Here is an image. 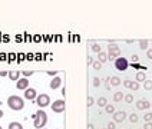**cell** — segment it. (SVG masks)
I'll return each mask as SVG.
<instances>
[{
  "label": "cell",
  "instance_id": "1",
  "mask_svg": "<svg viewBox=\"0 0 152 129\" xmlns=\"http://www.w3.org/2000/svg\"><path fill=\"white\" fill-rule=\"evenodd\" d=\"M32 118H33V125L36 129H43L48 123V113L43 109H39Z\"/></svg>",
  "mask_w": 152,
  "mask_h": 129
},
{
  "label": "cell",
  "instance_id": "2",
  "mask_svg": "<svg viewBox=\"0 0 152 129\" xmlns=\"http://www.w3.org/2000/svg\"><path fill=\"white\" fill-rule=\"evenodd\" d=\"M7 105L13 111H22L25 108V100L22 97L16 96V95H12V96H9V99H7Z\"/></svg>",
  "mask_w": 152,
  "mask_h": 129
},
{
  "label": "cell",
  "instance_id": "3",
  "mask_svg": "<svg viewBox=\"0 0 152 129\" xmlns=\"http://www.w3.org/2000/svg\"><path fill=\"white\" fill-rule=\"evenodd\" d=\"M119 55H120V49L115 45L113 40L109 42L108 45V60H113V59H118Z\"/></svg>",
  "mask_w": 152,
  "mask_h": 129
},
{
  "label": "cell",
  "instance_id": "4",
  "mask_svg": "<svg viewBox=\"0 0 152 129\" xmlns=\"http://www.w3.org/2000/svg\"><path fill=\"white\" fill-rule=\"evenodd\" d=\"M52 111L55 113H62L65 112V108H66V105H65V100H62V99H57V100H55L53 103H52Z\"/></svg>",
  "mask_w": 152,
  "mask_h": 129
},
{
  "label": "cell",
  "instance_id": "5",
  "mask_svg": "<svg viewBox=\"0 0 152 129\" xmlns=\"http://www.w3.org/2000/svg\"><path fill=\"white\" fill-rule=\"evenodd\" d=\"M36 103H37V106H40V108L43 109L45 106H49V103H50V97H49V95H46V93L37 95V97H36Z\"/></svg>",
  "mask_w": 152,
  "mask_h": 129
},
{
  "label": "cell",
  "instance_id": "6",
  "mask_svg": "<svg viewBox=\"0 0 152 129\" xmlns=\"http://www.w3.org/2000/svg\"><path fill=\"white\" fill-rule=\"evenodd\" d=\"M128 66H129V63H128V60L125 57H118L115 60V67L118 69L119 72H125L128 69Z\"/></svg>",
  "mask_w": 152,
  "mask_h": 129
},
{
  "label": "cell",
  "instance_id": "7",
  "mask_svg": "<svg viewBox=\"0 0 152 129\" xmlns=\"http://www.w3.org/2000/svg\"><path fill=\"white\" fill-rule=\"evenodd\" d=\"M126 112L125 111H119V112H115L113 113V122L115 123H120V122H123L125 119H126Z\"/></svg>",
  "mask_w": 152,
  "mask_h": 129
},
{
  "label": "cell",
  "instance_id": "8",
  "mask_svg": "<svg viewBox=\"0 0 152 129\" xmlns=\"http://www.w3.org/2000/svg\"><path fill=\"white\" fill-rule=\"evenodd\" d=\"M135 105H136V109H138V111H145V109H149V108H151V102L144 100V99L138 100Z\"/></svg>",
  "mask_w": 152,
  "mask_h": 129
},
{
  "label": "cell",
  "instance_id": "9",
  "mask_svg": "<svg viewBox=\"0 0 152 129\" xmlns=\"http://www.w3.org/2000/svg\"><path fill=\"white\" fill-rule=\"evenodd\" d=\"M16 88L19 89V90H22V89L26 90V89L29 88V81H27V78H20L16 83Z\"/></svg>",
  "mask_w": 152,
  "mask_h": 129
},
{
  "label": "cell",
  "instance_id": "10",
  "mask_svg": "<svg viewBox=\"0 0 152 129\" xmlns=\"http://www.w3.org/2000/svg\"><path fill=\"white\" fill-rule=\"evenodd\" d=\"M25 97L29 99V100L36 99V97H37V92H36V89H33V88H27V89L25 90Z\"/></svg>",
  "mask_w": 152,
  "mask_h": 129
},
{
  "label": "cell",
  "instance_id": "11",
  "mask_svg": "<svg viewBox=\"0 0 152 129\" xmlns=\"http://www.w3.org/2000/svg\"><path fill=\"white\" fill-rule=\"evenodd\" d=\"M60 85H62V79H60V78H57V76H55V78L52 79V82L49 83V88H50L52 90H55V89H57Z\"/></svg>",
  "mask_w": 152,
  "mask_h": 129
},
{
  "label": "cell",
  "instance_id": "12",
  "mask_svg": "<svg viewBox=\"0 0 152 129\" xmlns=\"http://www.w3.org/2000/svg\"><path fill=\"white\" fill-rule=\"evenodd\" d=\"M20 75H22V72H19V70H12V72H9V79L17 82L20 79Z\"/></svg>",
  "mask_w": 152,
  "mask_h": 129
},
{
  "label": "cell",
  "instance_id": "13",
  "mask_svg": "<svg viewBox=\"0 0 152 129\" xmlns=\"http://www.w3.org/2000/svg\"><path fill=\"white\" fill-rule=\"evenodd\" d=\"M136 82L138 83H141V82H145L146 79H145V72L144 70H141V72H136Z\"/></svg>",
  "mask_w": 152,
  "mask_h": 129
},
{
  "label": "cell",
  "instance_id": "14",
  "mask_svg": "<svg viewBox=\"0 0 152 129\" xmlns=\"http://www.w3.org/2000/svg\"><path fill=\"white\" fill-rule=\"evenodd\" d=\"M98 60H99L101 63L108 62V55H106L105 52H99V53H98Z\"/></svg>",
  "mask_w": 152,
  "mask_h": 129
},
{
  "label": "cell",
  "instance_id": "15",
  "mask_svg": "<svg viewBox=\"0 0 152 129\" xmlns=\"http://www.w3.org/2000/svg\"><path fill=\"white\" fill-rule=\"evenodd\" d=\"M109 82H111L112 86H119V85L122 83V81L119 79L118 76H112V78H109Z\"/></svg>",
  "mask_w": 152,
  "mask_h": 129
},
{
  "label": "cell",
  "instance_id": "16",
  "mask_svg": "<svg viewBox=\"0 0 152 129\" xmlns=\"http://www.w3.org/2000/svg\"><path fill=\"white\" fill-rule=\"evenodd\" d=\"M105 112L109 113V115H111V113L113 115L116 111H115V106H113V105H106V106H105Z\"/></svg>",
  "mask_w": 152,
  "mask_h": 129
},
{
  "label": "cell",
  "instance_id": "17",
  "mask_svg": "<svg viewBox=\"0 0 152 129\" xmlns=\"http://www.w3.org/2000/svg\"><path fill=\"white\" fill-rule=\"evenodd\" d=\"M123 97H125V95H123L122 92H116V93L113 95V100H115V102H120Z\"/></svg>",
  "mask_w": 152,
  "mask_h": 129
},
{
  "label": "cell",
  "instance_id": "18",
  "mask_svg": "<svg viewBox=\"0 0 152 129\" xmlns=\"http://www.w3.org/2000/svg\"><path fill=\"white\" fill-rule=\"evenodd\" d=\"M9 129H23V126L19 122H12V123H9Z\"/></svg>",
  "mask_w": 152,
  "mask_h": 129
},
{
  "label": "cell",
  "instance_id": "19",
  "mask_svg": "<svg viewBox=\"0 0 152 129\" xmlns=\"http://www.w3.org/2000/svg\"><path fill=\"white\" fill-rule=\"evenodd\" d=\"M129 121H131L132 123H136V122L139 121V116H138L136 113H131V115H129Z\"/></svg>",
  "mask_w": 152,
  "mask_h": 129
},
{
  "label": "cell",
  "instance_id": "20",
  "mask_svg": "<svg viewBox=\"0 0 152 129\" xmlns=\"http://www.w3.org/2000/svg\"><path fill=\"white\" fill-rule=\"evenodd\" d=\"M106 105H108L106 97H99V99H98V106H106Z\"/></svg>",
  "mask_w": 152,
  "mask_h": 129
},
{
  "label": "cell",
  "instance_id": "21",
  "mask_svg": "<svg viewBox=\"0 0 152 129\" xmlns=\"http://www.w3.org/2000/svg\"><path fill=\"white\" fill-rule=\"evenodd\" d=\"M144 88H145V90H152V81L144 82Z\"/></svg>",
  "mask_w": 152,
  "mask_h": 129
},
{
  "label": "cell",
  "instance_id": "22",
  "mask_svg": "<svg viewBox=\"0 0 152 129\" xmlns=\"http://www.w3.org/2000/svg\"><path fill=\"white\" fill-rule=\"evenodd\" d=\"M92 66H93V69H95V70H101L102 63L99 62V60H93V63H92Z\"/></svg>",
  "mask_w": 152,
  "mask_h": 129
},
{
  "label": "cell",
  "instance_id": "23",
  "mask_svg": "<svg viewBox=\"0 0 152 129\" xmlns=\"http://www.w3.org/2000/svg\"><path fill=\"white\" fill-rule=\"evenodd\" d=\"M123 99H125L126 103H132V102H134V95H129V93H128V95H125Z\"/></svg>",
  "mask_w": 152,
  "mask_h": 129
},
{
  "label": "cell",
  "instance_id": "24",
  "mask_svg": "<svg viewBox=\"0 0 152 129\" xmlns=\"http://www.w3.org/2000/svg\"><path fill=\"white\" fill-rule=\"evenodd\" d=\"M139 48L142 49V50H145V49L148 48V40H141L139 42Z\"/></svg>",
  "mask_w": 152,
  "mask_h": 129
},
{
  "label": "cell",
  "instance_id": "25",
  "mask_svg": "<svg viewBox=\"0 0 152 129\" xmlns=\"http://www.w3.org/2000/svg\"><path fill=\"white\" fill-rule=\"evenodd\" d=\"M92 50H93V52H96V53L102 52V50H101V45H98V43H93V45H92Z\"/></svg>",
  "mask_w": 152,
  "mask_h": 129
},
{
  "label": "cell",
  "instance_id": "26",
  "mask_svg": "<svg viewBox=\"0 0 152 129\" xmlns=\"http://www.w3.org/2000/svg\"><path fill=\"white\" fill-rule=\"evenodd\" d=\"M144 119H145V122H151V121H152V113H151V112L145 113V116H144Z\"/></svg>",
  "mask_w": 152,
  "mask_h": 129
},
{
  "label": "cell",
  "instance_id": "27",
  "mask_svg": "<svg viewBox=\"0 0 152 129\" xmlns=\"http://www.w3.org/2000/svg\"><path fill=\"white\" fill-rule=\"evenodd\" d=\"M22 75H23L25 78H27V76H32L33 72H32V70H25V72H22Z\"/></svg>",
  "mask_w": 152,
  "mask_h": 129
},
{
  "label": "cell",
  "instance_id": "28",
  "mask_svg": "<svg viewBox=\"0 0 152 129\" xmlns=\"http://www.w3.org/2000/svg\"><path fill=\"white\" fill-rule=\"evenodd\" d=\"M132 83H134L132 81H125V82H123V86H125V88H128V89H131Z\"/></svg>",
  "mask_w": 152,
  "mask_h": 129
},
{
  "label": "cell",
  "instance_id": "29",
  "mask_svg": "<svg viewBox=\"0 0 152 129\" xmlns=\"http://www.w3.org/2000/svg\"><path fill=\"white\" fill-rule=\"evenodd\" d=\"M139 86H141V85H139L138 82H134V83H132V86H131V89H132V90H138V89H139Z\"/></svg>",
  "mask_w": 152,
  "mask_h": 129
},
{
  "label": "cell",
  "instance_id": "30",
  "mask_svg": "<svg viewBox=\"0 0 152 129\" xmlns=\"http://www.w3.org/2000/svg\"><path fill=\"white\" fill-rule=\"evenodd\" d=\"M93 102H95V100H93V97H92V96H88V108H90V106L93 105Z\"/></svg>",
  "mask_w": 152,
  "mask_h": 129
},
{
  "label": "cell",
  "instance_id": "31",
  "mask_svg": "<svg viewBox=\"0 0 152 129\" xmlns=\"http://www.w3.org/2000/svg\"><path fill=\"white\" fill-rule=\"evenodd\" d=\"M146 57L152 60V49H146Z\"/></svg>",
  "mask_w": 152,
  "mask_h": 129
},
{
  "label": "cell",
  "instance_id": "32",
  "mask_svg": "<svg viewBox=\"0 0 152 129\" xmlns=\"http://www.w3.org/2000/svg\"><path fill=\"white\" fill-rule=\"evenodd\" d=\"M99 85H101V81H99L98 78H93V86H95V88H98Z\"/></svg>",
  "mask_w": 152,
  "mask_h": 129
},
{
  "label": "cell",
  "instance_id": "33",
  "mask_svg": "<svg viewBox=\"0 0 152 129\" xmlns=\"http://www.w3.org/2000/svg\"><path fill=\"white\" fill-rule=\"evenodd\" d=\"M106 129H116V126H115V122H109L108 123V128Z\"/></svg>",
  "mask_w": 152,
  "mask_h": 129
},
{
  "label": "cell",
  "instance_id": "34",
  "mask_svg": "<svg viewBox=\"0 0 152 129\" xmlns=\"http://www.w3.org/2000/svg\"><path fill=\"white\" fill-rule=\"evenodd\" d=\"M132 60H134V63H138V60H139V56L138 55H132V57H131Z\"/></svg>",
  "mask_w": 152,
  "mask_h": 129
},
{
  "label": "cell",
  "instance_id": "35",
  "mask_svg": "<svg viewBox=\"0 0 152 129\" xmlns=\"http://www.w3.org/2000/svg\"><path fill=\"white\" fill-rule=\"evenodd\" d=\"M48 75H49V76H56V75H57V72H56V70H49V72H48Z\"/></svg>",
  "mask_w": 152,
  "mask_h": 129
},
{
  "label": "cell",
  "instance_id": "36",
  "mask_svg": "<svg viewBox=\"0 0 152 129\" xmlns=\"http://www.w3.org/2000/svg\"><path fill=\"white\" fill-rule=\"evenodd\" d=\"M144 129H152V123H151V122H146V123H145V126H144Z\"/></svg>",
  "mask_w": 152,
  "mask_h": 129
},
{
  "label": "cell",
  "instance_id": "37",
  "mask_svg": "<svg viewBox=\"0 0 152 129\" xmlns=\"http://www.w3.org/2000/svg\"><path fill=\"white\" fill-rule=\"evenodd\" d=\"M92 63H93V59L90 56H88V64H92Z\"/></svg>",
  "mask_w": 152,
  "mask_h": 129
},
{
  "label": "cell",
  "instance_id": "38",
  "mask_svg": "<svg viewBox=\"0 0 152 129\" xmlns=\"http://www.w3.org/2000/svg\"><path fill=\"white\" fill-rule=\"evenodd\" d=\"M7 75H9V72H4V70L0 72V76H7Z\"/></svg>",
  "mask_w": 152,
  "mask_h": 129
},
{
  "label": "cell",
  "instance_id": "39",
  "mask_svg": "<svg viewBox=\"0 0 152 129\" xmlns=\"http://www.w3.org/2000/svg\"><path fill=\"white\" fill-rule=\"evenodd\" d=\"M88 129H95V126H93L92 123H89V125H88Z\"/></svg>",
  "mask_w": 152,
  "mask_h": 129
},
{
  "label": "cell",
  "instance_id": "40",
  "mask_svg": "<svg viewBox=\"0 0 152 129\" xmlns=\"http://www.w3.org/2000/svg\"><path fill=\"white\" fill-rule=\"evenodd\" d=\"M0 118H3V111H0Z\"/></svg>",
  "mask_w": 152,
  "mask_h": 129
},
{
  "label": "cell",
  "instance_id": "41",
  "mask_svg": "<svg viewBox=\"0 0 152 129\" xmlns=\"http://www.w3.org/2000/svg\"><path fill=\"white\" fill-rule=\"evenodd\" d=\"M151 108H152V102H151Z\"/></svg>",
  "mask_w": 152,
  "mask_h": 129
},
{
  "label": "cell",
  "instance_id": "42",
  "mask_svg": "<svg viewBox=\"0 0 152 129\" xmlns=\"http://www.w3.org/2000/svg\"><path fill=\"white\" fill-rule=\"evenodd\" d=\"M0 129H3V128H1V126H0Z\"/></svg>",
  "mask_w": 152,
  "mask_h": 129
}]
</instances>
